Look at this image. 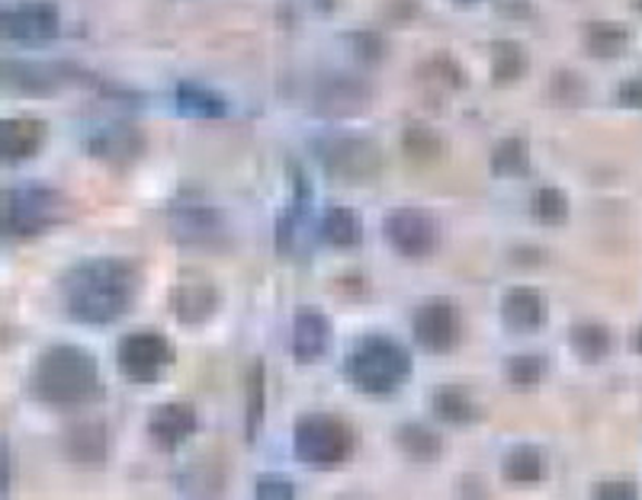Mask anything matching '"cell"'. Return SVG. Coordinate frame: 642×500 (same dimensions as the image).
Masks as SVG:
<instances>
[{
	"label": "cell",
	"instance_id": "cell-30",
	"mask_svg": "<svg viewBox=\"0 0 642 500\" xmlns=\"http://www.w3.org/2000/svg\"><path fill=\"white\" fill-rule=\"evenodd\" d=\"M546 375H550V357L546 354H517V357H507V362H504V379L517 392L540 388L546 382Z\"/></svg>",
	"mask_w": 642,
	"mask_h": 500
},
{
	"label": "cell",
	"instance_id": "cell-18",
	"mask_svg": "<svg viewBox=\"0 0 642 500\" xmlns=\"http://www.w3.org/2000/svg\"><path fill=\"white\" fill-rule=\"evenodd\" d=\"M331 344V321L318 308H299L292 318V357L295 362H318Z\"/></svg>",
	"mask_w": 642,
	"mask_h": 500
},
{
	"label": "cell",
	"instance_id": "cell-24",
	"mask_svg": "<svg viewBox=\"0 0 642 500\" xmlns=\"http://www.w3.org/2000/svg\"><path fill=\"white\" fill-rule=\"evenodd\" d=\"M174 103H177V110L184 116H193V119H222V116H228V100L213 87L200 84V80H180L174 87Z\"/></svg>",
	"mask_w": 642,
	"mask_h": 500
},
{
	"label": "cell",
	"instance_id": "cell-35",
	"mask_svg": "<svg viewBox=\"0 0 642 500\" xmlns=\"http://www.w3.org/2000/svg\"><path fill=\"white\" fill-rule=\"evenodd\" d=\"M553 100L578 106L584 100V80L575 72H559L553 77Z\"/></svg>",
	"mask_w": 642,
	"mask_h": 500
},
{
	"label": "cell",
	"instance_id": "cell-26",
	"mask_svg": "<svg viewBox=\"0 0 642 500\" xmlns=\"http://www.w3.org/2000/svg\"><path fill=\"white\" fill-rule=\"evenodd\" d=\"M569 347L581 362H604V359L610 357V350H614V334H610L607 324L584 318V321H575L571 324Z\"/></svg>",
	"mask_w": 642,
	"mask_h": 500
},
{
	"label": "cell",
	"instance_id": "cell-32",
	"mask_svg": "<svg viewBox=\"0 0 642 500\" xmlns=\"http://www.w3.org/2000/svg\"><path fill=\"white\" fill-rule=\"evenodd\" d=\"M569 196L559 187H540V190H533V196H530V215H533V221H540L546 228H556V225H566L569 221Z\"/></svg>",
	"mask_w": 642,
	"mask_h": 500
},
{
	"label": "cell",
	"instance_id": "cell-40",
	"mask_svg": "<svg viewBox=\"0 0 642 500\" xmlns=\"http://www.w3.org/2000/svg\"><path fill=\"white\" fill-rule=\"evenodd\" d=\"M633 350H637V357H642V324L637 328V334H633Z\"/></svg>",
	"mask_w": 642,
	"mask_h": 500
},
{
	"label": "cell",
	"instance_id": "cell-19",
	"mask_svg": "<svg viewBox=\"0 0 642 500\" xmlns=\"http://www.w3.org/2000/svg\"><path fill=\"white\" fill-rule=\"evenodd\" d=\"M369 100H373L369 84L354 74H335L318 87V106L331 116H354L369 106Z\"/></svg>",
	"mask_w": 642,
	"mask_h": 500
},
{
	"label": "cell",
	"instance_id": "cell-36",
	"mask_svg": "<svg viewBox=\"0 0 642 500\" xmlns=\"http://www.w3.org/2000/svg\"><path fill=\"white\" fill-rule=\"evenodd\" d=\"M254 498L264 500H289L295 498V485L284 475H261L254 482Z\"/></svg>",
	"mask_w": 642,
	"mask_h": 500
},
{
	"label": "cell",
	"instance_id": "cell-41",
	"mask_svg": "<svg viewBox=\"0 0 642 500\" xmlns=\"http://www.w3.org/2000/svg\"><path fill=\"white\" fill-rule=\"evenodd\" d=\"M456 3H479V0H456Z\"/></svg>",
	"mask_w": 642,
	"mask_h": 500
},
{
	"label": "cell",
	"instance_id": "cell-7",
	"mask_svg": "<svg viewBox=\"0 0 642 500\" xmlns=\"http://www.w3.org/2000/svg\"><path fill=\"white\" fill-rule=\"evenodd\" d=\"M174 359H177L174 344L161 331H151V328L126 334L116 347L119 372L136 385H154L174 366Z\"/></svg>",
	"mask_w": 642,
	"mask_h": 500
},
{
	"label": "cell",
	"instance_id": "cell-11",
	"mask_svg": "<svg viewBox=\"0 0 642 500\" xmlns=\"http://www.w3.org/2000/svg\"><path fill=\"white\" fill-rule=\"evenodd\" d=\"M62 13L52 0H23L3 10V36L20 46H46L59 36Z\"/></svg>",
	"mask_w": 642,
	"mask_h": 500
},
{
	"label": "cell",
	"instance_id": "cell-16",
	"mask_svg": "<svg viewBox=\"0 0 642 500\" xmlns=\"http://www.w3.org/2000/svg\"><path fill=\"white\" fill-rule=\"evenodd\" d=\"M144 136L139 126H129V123H113V126H103L97 129L90 139H87V151L110 164V167H129L136 164L144 154Z\"/></svg>",
	"mask_w": 642,
	"mask_h": 500
},
{
	"label": "cell",
	"instance_id": "cell-6",
	"mask_svg": "<svg viewBox=\"0 0 642 500\" xmlns=\"http://www.w3.org/2000/svg\"><path fill=\"white\" fill-rule=\"evenodd\" d=\"M318 161L341 183H369L382 174V148L360 136H335L318 144Z\"/></svg>",
	"mask_w": 642,
	"mask_h": 500
},
{
	"label": "cell",
	"instance_id": "cell-14",
	"mask_svg": "<svg viewBox=\"0 0 642 500\" xmlns=\"http://www.w3.org/2000/svg\"><path fill=\"white\" fill-rule=\"evenodd\" d=\"M200 430V414L190 401H164L148 418V436L161 452H177Z\"/></svg>",
	"mask_w": 642,
	"mask_h": 500
},
{
	"label": "cell",
	"instance_id": "cell-20",
	"mask_svg": "<svg viewBox=\"0 0 642 500\" xmlns=\"http://www.w3.org/2000/svg\"><path fill=\"white\" fill-rule=\"evenodd\" d=\"M46 144V123L36 116H13L3 119L0 126V151L7 164H20L29 161L42 151Z\"/></svg>",
	"mask_w": 642,
	"mask_h": 500
},
{
	"label": "cell",
	"instance_id": "cell-9",
	"mask_svg": "<svg viewBox=\"0 0 642 500\" xmlns=\"http://www.w3.org/2000/svg\"><path fill=\"white\" fill-rule=\"evenodd\" d=\"M412 334L428 354H453L463 341V315L450 298H428L412 315Z\"/></svg>",
	"mask_w": 642,
	"mask_h": 500
},
{
	"label": "cell",
	"instance_id": "cell-29",
	"mask_svg": "<svg viewBox=\"0 0 642 500\" xmlns=\"http://www.w3.org/2000/svg\"><path fill=\"white\" fill-rule=\"evenodd\" d=\"M267 411V366L264 359H254L244 379V433L248 439H257Z\"/></svg>",
	"mask_w": 642,
	"mask_h": 500
},
{
	"label": "cell",
	"instance_id": "cell-42",
	"mask_svg": "<svg viewBox=\"0 0 642 500\" xmlns=\"http://www.w3.org/2000/svg\"><path fill=\"white\" fill-rule=\"evenodd\" d=\"M637 7H640V10H642V0H637Z\"/></svg>",
	"mask_w": 642,
	"mask_h": 500
},
{
	"label": "cell",
	"instance_id": "cell-1",
	"mask_svg": "<svg viewBox=\"0 0 642 500\" xmlns=\"http://www.w3.org/2000/svg\"><path fill=\"white\" fill-rule=\"evenodd\" d=\"M139 289H142V277L136 264L123 257H93L65 273L62 305L72 321L103 328L119 321L133 308Z\"/></svg>",
	"mask_w": 642,
	"mask_h": 500
},
{
	"label": "cell",
	"instance_id": "cell-2",
	"mask_svg": "<svg viewBox=\"0 0 642 500\" xmlns=\"http://www.w3.org/2000/svg\"><path fill=\"white\" fill-rule=\"evenodd\" d=\"M29 395L59 411H84L103 395L97 357L77 344H55L42 350L29 372Z\"/></svg>",
	"mask_w": 642,
	"mask_h": 500
},
{
	"label": "cell",
	"instance_id": "cell-34",
	"mask_svg": "<svg viewBox=\"0 0 642 500\" xmlns=\"http://www.w3.org/2000/svg\"><path fill=\"white\" fill-rule=\"evenodd\" d=\"M421 77L430 80V84H437V87H450V90H460V87H466V72L450 59V55H433L430 62L421 65Z\"/></svg>",
	"mask_w": 642,
	"mask_h": 500
},
{
	"label": "cell",
	"instance_id": "cell-25",
	"mask_svg": "<svg viewBox=\"0 0 642 500\" xmlns=\"http://www.w3.org/2000/svg\"><path fill=\"white\" fill-rule=\"evenodd\" d=\"M395 446L415 465H430L443 456V436L428 424H402L395 430Z\"/></svg>",
	"mask_w": 642,
	"mask_h": 500
},
{
	"label": "cell",
	"instance_id": "cell-13",
	"mask_svg": "<svg viewBox=\"0 0 642 500\" xmlns=\"http://www.w3.org/2000/svg\"><path fill=\"white\" fill-rule=\"evenodd\" d=\"M62 452L77 469H103L110 459V427L100 418H77L62 433Z\"/></svg>",
	"mask_w": 642,
	"mask_h": 500
},
{
	"label": "cell",
	"instance_id": "cell-33",
	"mask_svg": "<svg viewBox=\"0 0 642 500\" xmlns=\"http://www.w3.org/2000/svg\"><path fill=\"white\" fill-rule=\"evenodd\" d=\"M402 148H405V154H408L412 161H421V164H433V161L443 157V139H440L430 126H425V123L405 126V132H402Z\"/></svg>",
	"mask_w": 642,
	"mask_h": 500
},
{
	"label": "cell",
	"instance_id": "cell-3",
	"mask_svg": "<svg viewBox=\"0 0 642 500\" xmlns=\"http://www.w3.org/2000/svg\"><path fill=\"white\" fill-rule=\"evenodd\" d=\"M344 375L363 395L386 398L412 379V354L395 337L366 334L344 362Z\"/></svg>",
	"mask_w": 642,
	"mask_h": 500
},
{
	"label": "cell",
	"instance_id": "cell-8",
	"mask_svg": "<svg viewBox=\"0 0 642 500\" xmlns=\"http://www.w3.org/2000/svg\"><path fill=\"white\" fill-rule=\"evenodd\" d=\"M382 228H386V241L392 244V251L405 260H428L440 244L437 218L418 206L392 209Z\"/></svg>",
	"mask_w": 642,
	"mask_h": 500
},
{
	"label": "cell",
	"instance_id": "cell-17",
	"mask_svg": "<svg viewBox=\"0 0 642 500\" xmlns=\"http://www.w3.org/2000/svg\"><path fill=\"white\" fill-rule=\"evenodd\" d=\"M222 305V295L210 280H180L171 289V311L180 324L187 328H203L206 321H213L215 311Z\"/></svg>",
	"mask_w": 642,
	"mask_h": 500
},
{
	"label": "cell",
	"instance_id": "cell-5",
	"mask_svg": "<svg viewBox=\"0 0 642 500\" xmlns=\"http://www.w3.org/2000/svg\"><path fill=\"white\" fill-rule=\"evenodd\" d=\"M65 196L49 187H16L3 193V228L10 238H36L65 218Z\"/></svg>",
	"mask_w": 642,
	"mask_h": 500
},
{
	"label": "cell",
	"instance_id": "cell-21",
	"mask_svg": "<svg viewBox=\"0 0 642 500\" xmlns=\"http://www.w3.org/2000/svg\"><path fill=\"white\" fill-rule=\"evenodd\" d=\"M501 478L507 485H540L550 478V456L537 446H514L504 459H501Z\"/></svg>",
	"mask_w": 642,
	"mask_h": 500
},
{
	"label": "cell",
	"instance_id": "cell-23",
	"mask_svg": "<svg viewBox=\"0 0 642 500\" xmlns=\"http://www.w3.org/2000/svg\"><path fill=\"white\" fill-rule=\"evenodd\" d=\"M430 408H433V418L450 424V427H469L482 418V408L479 401L463 388V385H443L433 392L430 398Z\"/></svg>",
	"mask_w": 642,
	"mask_h": 500
},
{
	"label": "cell",
	"instance_id": "cell-37",
	"mask_svg": "<svg viewBox=\"0 0 642 500\" xmlns=\"http://www.w3.org/2000/svg\"><path fill=\"white\" fill-rule=\"evenodd\" d=\"M591 495L604 500H637L640 498V488H637V482H630V478H607V482H597V485L591 488Z\"/></svg>",
	"mask_w": 642,
	"mask_h": 500
},
{
	"label": "cell",
	"instance_id": "cell-10",
	"mask_svg": "<svg viewBox=\"0 0 642 500\" xmlns=\"http://www.w3.org/2000/svg\"><path fill=\"white\" fill-rule=\"evenodd\" d=\"M167 228L180 244L190 247H215L225 238V221L215 206L200 196H180L167 209Z\"/></svg>",
	"mask_w": 642,
	"mask_h": 500
},
{
	"label": "cell",
	"instance_id": "cell-38",
	"mask_svg": "<svg viewBox=\"0 0 642 500\" xmlns=\"http://www.w3.org/2000/svg\"><path fill=\"white\" fill-rule=\"evenodd\" d=\"M354 49H357V59H363V62H379L386 55V42L376 33H360V36H354Z\"/></svg>",
	"mask_w": 642,
	"mask_h": 500
},
{
	"label": "cell",
	"instance_id": "cell-12",
	"mask_svg": "<svg viewBox=\"0 0 642 500\" xmlns=\"http://www.w3.org/2000/svg\"><path fill=\"white\" fill-rule=\"evenodd\" d=\"M315 238H318V228H312V190L302 180V174H295L292 206L277 221V251L292 260H305L312 254Z\"/></svg>",
	"mask_w": 642,
	"mask_h": 500
},
{
	"label": "cell",
	"instance_id": "cell-39",
	"mask_svg": "<svg viewBox=\"0 0 642 500\" xmlns=\"http://www.w3.org/2000/svg\"><path fill=\"white\" fill-rule=\"evenodd\" d=\"M617 100H620V106H627V110H642V77H627L620 87H617Z\"/></svg>",
	"mask_w": 642,
	"mask_h": 500
},
{
	"label": "cell",
	"instance_id": "cell-4",
	"mask_svg": "<svg viewBox=\"0 0 642 500\" xmlns=\"http://www.w3.org/2000/svg\"><path fill=\"white\" fill-rule=\"evenodd\" d=\"M292 452L302 465L315 472L344 469L357 452V430L338 414H325V411L302 414L292 430Z\"/></svg>",
	"mask_w": 642,
	"mask_h": 500
},
{
	"label": "cell",
	"instance_id": "cell-22",
	"mask_svg": "<svg viewBox=\"0 0 642 500\" xmlns=\"http://www.w3.org/2000/svg\"><path fill=\"white\" fill-rule=\"evenodd\" d=\"M633 36L624 23H614V20H594L581 29V46L588 55L601 59V62H610V59H620L627 49H630Z\"/></svg>",
	"mask_w": 642,
	"mask_h": 500
},
{
	"label": "cell",
	"instance_id": "cell-28",
	"mask_svg": "<svg viewBox=\"0 0 642 500\" xmlns=\"http://www.w3.org/2000/svg\"><path fill=\"white\" fill-rule=\"evenodd\" d=\"M530 72V55L527 46L517 39H495L492 42V77L499 87H511L524 80Z\"/></svg>",
	"mask_w": 642,
	"mask_h": 500
},
{
	"label": "cell",
	"instance_id": "cell-31",
	"mask_svg": "<svg viewBox=\"0 0 642 500\" xmlns=\"http://www.w3.org/2000/svg\"><path fill=\"white\" fill-rule=\"evenodd\" d=\"M492 174L501 180H517L530 174V144L520 136H507L492 148Z\"/></svg>",
	"mask_w": 642,
	"mask_h": 500
},
{
	"label": "cell",
	"instance_id": "cell-27",
	"mask_svg": "<svg viewBox=\"0 0 642 500\" xmlns=\"http://www.w3.org/2000/svg\"><path fill=\"white\" fill-rule=\"evenodd\" d=\"M318 238L331 247L351 251L363 241V221L354 209L348 206H331L328 213L318 218Z\"/></svg>",
	"mask_w": 642,
	"mask_h": 500
},
{
	"label": "cell",
	"instance_id": "cell-15",
	"mask_svg": "<svg viewBox=\"0 0 642 500\" xmlns=\"http://www.w3.org/2000/svg\"><path fill=\"white\" fill-rule=\"evenodd\" d=\"M501 321L514 334H537L550 324V298L533 286H511L501 295Z\"/></svg>",
	"mask_w": 642,
	"mask_h": 500
}]
</instances>
